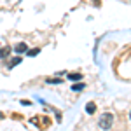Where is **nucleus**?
I'll return each mask as SVG.
<instances>
[{
  "instance_id": "5",
  "label": "nucleus",
  "mask_w": 131,
  "mask_h": 131,
  "mask_svg": "<svg viewBox=\"0 0 131 131\" xmlns=\"http://www.w3.org/2000/svg\"><path fill=\"white\" fill-rule=\"evenodd\" d=\"M39 52H40V49H39V47H35V49L28 51V56H37V54H39Z\"/></svg>"
},
{
  "instance_id": "4",
  "label": "nucleus",
  "mask_w": 131,
  "mask_h": 131,
  "mask_svg": "<svg viewBox=\"0 0 131 131\" xmlns=\"http://www.w3.org/2000/svg\"><path fill=\"white\" fill-rule=\"evenodd\" d=\"M10 54V47H2L0 49V58H7Z\"/></svg>"
},
{
  "instance_id": "7",
  "label": "nucleus",
  "mask_w": 131,
  "mask_h": 131,
  "mask_svg": "<svg viewBox=\"0 0 131 131\" xmlns=\"http://www.w3.org/2000/svg\"><path fill=\"white\" fill-rule=\"evenodd\" d=\"M19 61H21V58H14V60H10V63H9V65H10V67H14V65H18Z\"/></svg>"
},
{
  "instance_id": "2",
  "label": "nucleus",
  "mask_w": 131,
  "mask_h": 131,
  "mask_svg": "<svg viewBox=\"0 0 131 131\" xmlns=\"http://www.w3.org/2000/svg\"><path fill=\"white\" fill-rule=\"evenodd\" d=\"M26 49H28V47H26L25 42H19V44L14 46V51H16V52H26Z\"/></svg>"
},
{
  "instance_id": "3",
  "label": "nucleus",
  "mask_w": 131,
  "mask_h": 131,
  "mask_svg": "<svg viewBox=\"0 0 131 131\" xmlns=\"http://www.w3.org/2000/svg\"><path fill=\"white\" fill-rule=\"evenodd\" d=\"M94 110H96V105H94L93 101H89V103L86 105V112H88V114H94Z\"/></svg>"
},
{
  "instance_id": "6",
  "label": "nucleus",
  "mask_w": 131,
  "mask_h": 131,
  "mask_svg": "<svg viewBox=\"0 0 131 131\" xmlns=\"http://www.w3.org/2000/svg\"><path fill=\"white\" fill-rule=\"evenodd\" d=\"M68 79H72V81H77V79H81V73H70V75H68Z\"/></svg>"
},
{
  "instance_id": "1",
  "label": "nucleus",
  "mask_w": 131,
  "mask_h": 131,
  "mask_svg": "<svg viewBox=\"0 0 131 131\" xmlns=\"http://www.w3.org/2000/svg\"><path fill=\"white\" fill-rule=\"evenodd\" d=\"M98 124H100L101 129H110L112 124H114V115H112L110 112H105V114H101L100 119H98Z\"/></svg>"
},
{
  "instance_id": "9",
  "label": "nucleus",
  "mask_w": 131,
  "mask_h": 131,
  "mask_svg": "<svg viewBox=\"0 0 131 131\" xmlns=\"http://www.w3.org/2000/svg\"><path fill=\"white\" fill-rule=\"evenodd\" d=\"M129 117H131V114H129Z\"/></svg>"
},
{
  "instance_id": "8",
  "label": "nucleus",
  "mask_w": 131,
  "mask_h": 131,
  "mask_svg": "<svg viewBox=\"0 0 131 131\" xmlns=\"http://www.w3.org/2000/svg\"><path fill=\"white\" fill-rule=\"evenodd\" d=\"M82 88H84L82 84H75V86H73V91H79V89H82Z\"/></svg>"
}]
</instances>
